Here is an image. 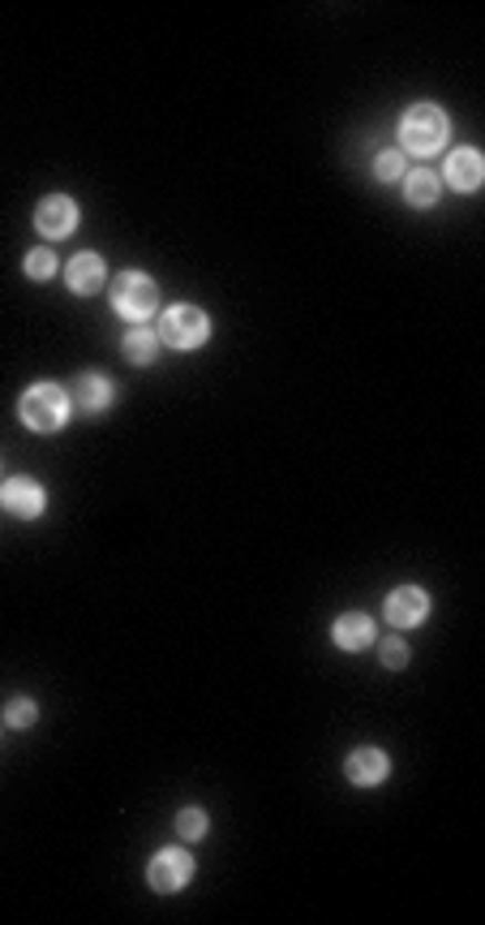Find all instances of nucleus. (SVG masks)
I'll return each instance as SVG.
<instances>
[{
  "mask_svg": "<svg viewBox=\"0 0 485 925\" xmlns=\"http://www.w3.org/2000/svg\"><path fill=\"white\" fill-rule=\"evenodd\" d=\"M452 138V121L438 103H413L400 117V151L404 156H438Z\"/></svg>",
  "mask_w": 485,
  "mask_h": 925,
  "instance_id": "obj_1",
  "label": "nucleus"
},
{
  "mask_svg": "<svg viewBox=\"0 0 485 925\" xmlns=\"http://www.w3.org/2000/svg\"><path fill=\"white\" fill-rule=\"evenodd\" d=\"M69 409H73V400L61 384H31L18 400V418L34 435H57L69 422Z\"/></svg>",
  "mask_w": 485,
  "mask_h": 925,
  "instance_id": "obj_2",
  "label": "nucleus"
},
{
  "mask_svg": "<svg viewBox=\"0 0 485 925\" xmlns=\"http://www.w3.org/2000/svg\"><path fill=\"white\" fill-rule=\"evenodd\" d=\"M112 306L125 324L146 328V319L160 310V285L146 271H121L117 285H112Z\"/></svg>",
  "mask_w": 485,
  "mask_h": 925,
  "instance_id": "obj_3",
  "label": "nucleus"
},
{
  "mask_svg": "<svg viewBox=\"0 0 485 925\" xmlns=\"http://www.w3.org/2000/svg\"><path fill=\"white\" fill-rule=\"evenodd\" d=\"M155 336H160V345H172L176 354H190V349H202L211 340V319H206V310L181 301V306H168L160 315Z\"/></svg>",
  "mask_w": 485,
  "mask_h": 925,
  "instance_id": "obj_4",
  "label": "nucleus"
},
{
  "mask_svg": "<svg viewBox=\"0 0 485 925\" xmlns=\"http://www.w3.org/2000/svg\"><path fill=\"white\" fill-rule=\"evenodd\" d=\"M190 878H194V857H190L185 848H163V853H155L151 865H146V883H151L160 895L185 892Z\"/></svg>",
  "mask_w": 485,
  "mask_h": 925,
  "instance_id": "obj_5",
  "label": "nucleus"
},
{
  "mask_svg": "<svg viewBox=\"0 0 485 925\" xmlns=\"http://www.w3.org/2000/svg\"><path fill=\"white\" fill-rule=\"evenodd\" d=\"M0 504H4V513L22 517V521H34V517H43V508H48V491L34 483L31 474H13V478H4V487H0Z\"/></svg>",
  "mask_w": 485,
  "mask_h": 925,
  "instance_id": "obj_6",
  "label": "nucleus"
},
{
  "mask_svg": "<svg viewBox=\"0 0 485 925\" xmlns=\"http://www.w3.org/2000/svg\"><path fill=\"white\" fill-rule=\"evenodd\" d=\"M78 220H82V211H78V202L69 199V195H48V199H39V207H34V229L43 232V237H69V232L78 229Z\"/></svg>",
  "mask_w": 485,
  "mask_h": 925,
  "instance_id": "obj_7",
  "label": "nucleus"
},
{
  "mask_svg": "<svg viewBox=\"0 0 485 925\" xmlns=\"http://www.w3.org/2000/svg\"><path fill=\"white\" fill-rule=\"evenodd\" d=\"M344 775H348V784H356V788H378L391 775V758L383 749H374V745H361V749H353L344 758Z\"/></svg>",
  "mask_w": 485,
  "mask_h": 925,
  "instance_id": "obj_8",
  "label": "nucleus"
},
{
  "mask_svg": "<svg viewBox=\"0 0 485 925\" xmlns=\"http://www.w3.org/2000/svg\"><path fill=\"white\" fill-rule=\"evenodd\" d=\"M447 181L455 195H477L485 181V160L477 147H455L447 156Z\"/></svg>",
  "mask_w": 485,
  "mask_h": 925,
  "instance_id": "obj_9",
  "label": "nucleus"
},
{
  "mask_svg": "<svg viewBox=\"0 0 485 925\" xmlns=\"http://www.w3.org/2000/svg\"><path fill=\"white\" fill-rule=\"evenodd\" d=\"M430 616V595L421 586H400L387 595V625L391 628H417Z\"/></svg>",
  "mask_w": 485,
  "mask_h": 925,
  "instance_id": "obj_10",
  "label": "nucleus"
},
{
  "mask_svg": "<svg viewBox=\"0 0 485 925\" xmlns=\"http://www.w3.org/2000/svg\"><path fill=\"white\" fill-rule=\"evenodd\" d=\"M65 280H69V294L91 298V294H99V289L108 285V267H103V259H99L95 250H82V255L69 259Z\"/></svg>",
  "mask_w": 485,
  "mask_h": 925,
  "instance_id": "obj_11",
  "label": "nucleus"
},
{
  "mask_svg": "<svg viewBox=\"0 0 485 925\" xmlns=\"http://www.w3.org/2000/svg\"><path fill=\"white\" fill-rule=\"evenodd\" d=\"M112 397H117V388H112V379L108 375H99V370H82L78 379H73V392H69V400L82 409V414H103L108 405H112Z\"/></svg>",
  "mask_w": 485,
  "mask_h": 925,
  "instance_id": "obj_12",
  "label": "nucleus"
},
{
  "mask_svg": "<svg viewBox=\"0 0 485 925\" xmlns=\"http://www.w3.org/2000/svg\"><path fill=\"white\" fill-rule=\"evenodd\" d=\"M374 637H378V628H374V620L365 616V611H344L335 625H331V641L340 646V650H365V646H374Z\"/></svg>",
  "mask_w": 485,
  "mask_h": 925,
  "instance_id": "obj_13",
  "label": "nucleus"
},
{
  "mask_svg": "<svg viewBox=\"0 0 485 925\" xmlns=\"http://www.w3.org/2000/svg\"><path fill=\"white\" fill-rule=\"evenodd\" d=\"M400 181H404V202H408V207H434L438 195H443V181H438V172H430V168H413V172H404Z\"/></svg>",
  "mask_w": 485,
  "mask_h": 925,
  "instance_id": "obj_14",
  "label": "nucleus"
},
{
  "mask_svg": "<svg viewBox=\"0 0 485 925\" xmlns=\"http://www.w3.org/2000/svg\"><path fill=\"white\" fill-rule=\"evenodd\" d=\"M121 354H125V362H133V366H151L160 358V336L151 328H130L125 331V340H121Z\"/></svg>",
  "mask_w": 485,
  "mask_h": 925,
  "instance_id": "obj_15",
  "label": "nucleus"
},
{
  "mask_svg": "<svg viewBox=\"0 0 485 925\" xmlns=\"http://www.w3.org/2000/svg\"><path fill=\"white\" fill-rule=\"evenodd\" d=\"M206 830H211V818H206V809H198V805H185V809H176V835H181L185 844H198Z\"/></svg>",
  "mask_w": 485,
  "mask_h": 925,
  "instance_id": "obj_16",
  "label": "nucleus"
},
{
  "mask_svg": "<svg viewBox=\"0 0 485 925\" xmlns=\"http://www.w3.org/2000/svg\"><path fill=\"white\" fill-rule=\"evenodd\" d=\"M4 724L18 727V732H27V727L39 724V706H34L31 697H13V702L4 706Z\"/></svg>",
  "mask_w": 485,
  "mask_h": 925,
  "instance_id": "obj_17",
  "label": "nucleus"
},
{
  "mask_svg": "<svg viewBox=\"0 0 485 925\" xmlns=\"http://www.w3.org/2000/svg\"><path fill=\"white\" fill-rule=\"evenodd\" d=\"M404 160H408L404 151H378L374 156V177L378 181H400L404 177Z\"/></svg>",
  "mask_w": 485,
  "mask_h": 925,
  "instance_id": "obj_18",
  "label": "nucleus"
},
{
  "mask_svg": "<svg viewBox=\"0 0 485 925\" xmlns=\"http://www.w3.org/2000/svg\"><path fill=\"white\" fill-rule=\"evenodd\" d=\"M22 267H27L31 280H52V276H57V255H52V250H31Z\"/></svg>",
  "mask_w": 485,
  "mask_h": 925,
  "instance_id": "obj_19",
  "label": "nucleus"
},
{
  "mask_svg": "<svg viewBox=\"0 0 485 925\" xmlns=\"http://www.w3.org/2000/svg\"><path fill=\"white\" fill-rule=\"evenodd\" d=\"M383 667H391V672L408 667V646H404L400 637H387V641H383Z\"/></svg>",
  "mask_w": 485,
  "mask_h": 925,
  "instance_id": "obj_20",
  "label": "nucleus"
}]
</instances>
